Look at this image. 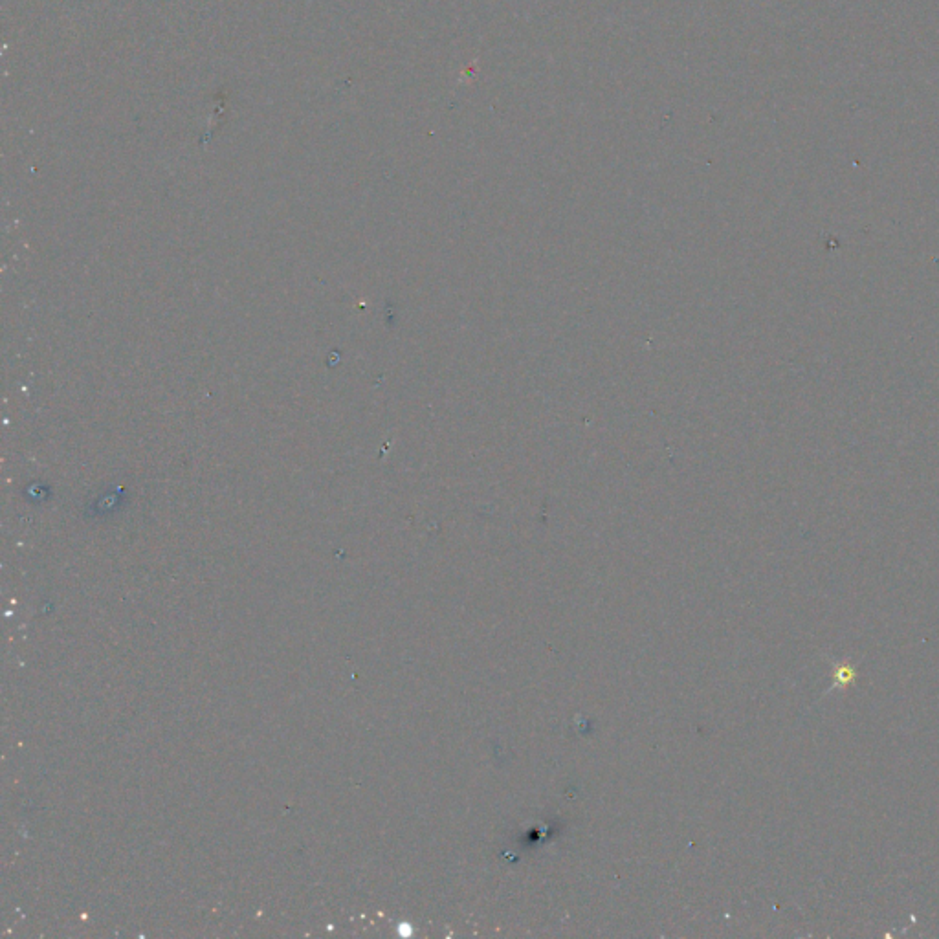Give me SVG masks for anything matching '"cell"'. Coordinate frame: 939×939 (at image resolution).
Here are the masks:
<instances>
[]
</instances>
